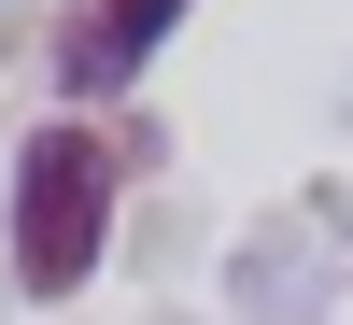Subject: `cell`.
<instances>
[{
  "label": "cell",
  "mask_w": 353,
  "mask_h": 325,
  "mask_svg": "<svg viewBox=\"0 0 353 325\" xmlns=\"http://www.w3.org/2000/svg\"><path fill=\"white\" fill-rule=\"evenodd\" d=\"M99 241H113L99 128H28V156H14V283L28 297H85L99 283Z\"/></svg>",
  "instance_id": "1"
},
{
  "label": "cell",
  "mask_w": 353,
  "mask_h": 325,
  "mask_svg": "<svg viewBox=\"0 0 353 325\" xmlns=\"http://www.w3.org/2000/svg\"><path fill=\"white\" fill-rule=\"evenodd\" d=\"M170 14H184V0H99L85 28H57V85H71V99H99V85H128L141 57L170 43Z\"/></svg>",
  "instance_id": "2"
}]
</instances>
